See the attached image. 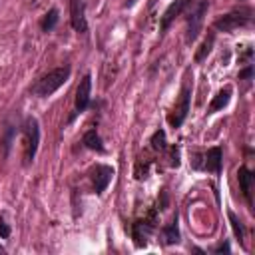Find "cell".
Listing matches in <instances>:
<instances>
[{
  "label": "cell",
  "instance_id": "7a4b0ae2",
  "mask_svg": "<svg viewBox=\"0 0 255 255\" xmlns=\"http://www.w3.org/2000/svg\"><path fill=\"white\" fill-rule=\"evenodd\" d=\"M20 131L24 135V165H30L40 147V124L34 116L24 118L20 124Z\"/></svg>",
  "mask_w": 255,
  "mask_h": 255
},
{
  "label": "cell",
  "instance_id": "9c48e42d",
  "mask_svg": "<svg viewBox=\"0 0 255 255\" xmlns=\"http://www.w3.org/2000/svg\"><path fill=\"white\" fill-rule=\"evenodd\" d=\"M191 2H193V0H173V2L165 8V12L161 14V20H159V32L165 34V32L169 30V26L175 22V18L181 16V14L187 10V6H189Z\"/></svg>",
  "mask_w": 255,
  "mask_h": 255
},
{
  "label": "cell",
  "instance_id": "52a82bcc",
  "mask_svg": "<svg viewBox=\"0 0 255 255\" xmlns=\"http://www.w3.org/2000/svg\"><path fill=\"white\" fill-rule=\"evenodd\" d=\"M90 96H92V74L88 72V74H84V78L80 80V84L76 88V102H74V112L70 116V122L90 108Z\"/></svg>",
  "mask_w": 255,
  "mask_h": 255
},
{
  "label": "cell",
  "instance_id": "603a6c76",
  "mask_svg": "<svg viewBox=\"0 0 255 255\" xmlns=\"http://www.w3.org/2000/svg\"><path fill=\"white\" fill-rule=\"evenodd\" d=\"M171 165L173 167L179 165V149L177 147H171Z\"/></svg>",
  "mask_w": 255,
  "mask_h": 255
},
{
  "label": "cell",
  "instance_id": "ffe728a7",
  "mask_svg": "<svg viewBox=\"0 0 255 255\" xmlns=\"http://www.w3.org/2000/svg\"><path fill=\"white\" fill-rule=\"evenodd\" d=\"M10 235H12V229H10V225L6 223L4 215H0V239H8Z\"/></svg>",
  "mask_w": 255,
  "mask_h": 255
},
{
  "label": "cell",
  "instance_id": "3957f363",
  "mask_svg": "<svg viewBox=\"0 0 255 255\" xmlns=\"http://www.w3.org/2000/svg\"><path fill=\"white\" fill-rule=\"evenodd\" d=\"M209 8V0H197V2H191L187 6V28H185V42L187 44H193L197 38H199V32H201V24H203V16Z\"/></svg>",
  "mask_w": 255,
  "mask_h": 255
},
{
  "label": "cell",
  "instance_id": "5bb4252c",
  "mask_svg": "<svg viewBox=\"0 0 255 255\" xmlns=\"http://www.w3.org/2000/svg\"><path fill=\"white\" fill-rule=\"evenodd\" d=\"M161 235H163V241H165V245H173V243H179V239H181V235H179V215H177V211H175V215H173V219L161 229Z\"/></svg>",
  "mask_w": 255,
  "mask_h": 255
},
{
  "label": "cell",
  "instance_id": "5b68a950",
  "mask_svg": "<svg viewBox=\"0 0 255 255\" xmlns=\"http://www.w3.org/2000/svg\"><path fill=\"white\" fill-rule=\"evenodd\" d=\"M191 90H193V82L187 78L181 86V92H179V98H177V104L173 106V112L167 116V122L173 129L181 128L187 114H189V108H191Z\"/></svg>",
  "mask_w": 255,
  "mask_h": 255
},
{
  "label": "cell",
  "instance_id": "2e32d148",
  "mask_svg": "<svg viewBox=\"0 0 255 255\" xmlns=\"http://www.w3.org/2000/svg\"><path fill=\"white\" fill-rule=\"evenodd\" d=\"M58 20H60V10L54 6V8H50V10L42 16V20H40V28H42V32H52V30L56 28Z\"/></svg>",
  "mask_w": 255,
  "mask_h": 255
},
{
  "label": "cell",
  "instance_id": "7402d4cb",
  "mask_svg": "<svg viewBox=\"0 0 255 255\" xmlns=\"http://www.w3.org/2000/svg\"><path fill=\"white\" fill-rule=\"evenodd\" d=\"M213 253H231V245H229V239H223L215 249Z\"/></svg>",
  "mask_w": 255,
  "mask_h": 255
},
{
  "label": "cell",
  "instance_id": "277c9868",
  "mask_svg": "<svg viewBox=\"0 0 255 255\" xmlns=\"http://www.w3.org/2000/svg\"><path fill=\"white\" fill-rule=\"evenodd\" d=\"M253 22V12L251 8H241V10H233L229 14H223L219 16L215 22H213V30L215 32H233L237 28H243V26H249Z\"/></svg>",
  "mask_w": 255,
  "mask_h": 255
},
{
  "label": "cell",
  "instance_id": "4fadbf2b",
  "mask_svg": "<svg viewBox=\"0 0 255 255\" xmlns=\"http://www.w3.org/2000/svg\"><path fill=\"white\" fill-rule=\"evenodd\" d=\"M231 94H233L231 86H225V88H221V90H219V92L213 96V100H211V104H209V108H207V114H215V112L223 110V108L229 104V100H231Z\"/></svg>",
  "mask_w": 255,
  "mask_h": 255
},
{
  "label": "cell",
  "instance_id": "30bf717a",
  "mask_svg": "<svg viewBox=\"0 0 255 255\" xmlns=\"http://www.w3.org/2000/svg\"><path fill=\"white\" fill-rule=\"evenodd\" d=\"M70 24L74 32L88 34V18H86V2L84 0H70Z\"/></svg>",
  "mask_w": 255,
  "mask_h": 255
},
{
  "label": "cell",
  "instance_id": "8fae6325",
  "mask_svg": "<svg viewBox=\"0 0 255 255\" xmlns=\"http://www.w3.org/2000/svg\"><path fill=\"white\" fill-rule=\"evenodd\" d=\"M237 179H239V187H241V193H243L247 205L253 209V185H255V175H253V171H251L247 165H241L239 171H237Z\"/></svg>",
  "mask_w": 255,
  "mask_h": 255
},
{
  "label": "cell",
  "instance_id": "ba28073f",
  "mask_svg": "<svg viewBox=\"0 0 255 255\" xmlns=\"http://www.w3.org/2000/svg\"><path fill=\"white\" fill-rule=\"evenodd\" d=\"M114 175H116V169H114L112 165L96 163V165L92 167V171H90V179H92V183H94V193H96V195H102V193L108 189V185L112 183Z\"/></svg>",
  "mask_w": 255,
  "mask_h": 255
},
{
  "label": "cell",
  "instance_id": "8992f818",
  "mask_svg": "<svg viewBox=\"0 0 255 255\" xmlns=\"http://www.w3.org/2000/svg\"><path fill=\"white\" fill-rule=\"evenodd\" d=\"M193 167L195 169H203V171H211V173H215L219 177L221 171H223V147L221 145H213L203 155L197 153L195 159H193Z\"/></svg>",
  "mask_w": 255,
  "mask_h": 255
},
{
  "label": "cell",
  "instance_id": "ac0fdd59",
  "mask_svg": "<svg viewBox=\"0 0 255 255\" xmlns=\"http://www.w3.org/2000/svg\"><path fill=\"white\" fill-rule=\"evenodd\" d=\"M213 42H215V34L211 32L205 40H203V44L199 46V50L195 52V62H203L205 60V56L211 52V48H213Z\"/></svg>",
  "mask_w": 255,
  "mask_h": 255
},
{
  "label": "cell",
  "instance_id": "d6986e66",
  "mask_svg": "<svg viewBox=\"0 0 255 255\" xmlns=\"http://www.w3.org/2000/svg\"><path fill=\"white\" fill-rule=\"evenodd\" d=\"M149 143H151V147H153V149H165V147H167V143H165V131H163V129L153 131V135H151Z\"/></svg>",
  "mask_w": 255,
  "mask_h": 255
},
{
  "label": "cell",
  "instance_id": "6da1fadb",
  "mask_svg": "<svg viewBox=\"0 0 255 255\" xmlns=\"http://www.w3.org/2000/svg\"><path fill=\"white\" fill-rule=\"evenodd\" d=\"M70 74H72V66L70 64H62V66L50 70L48 74H44L42 78L36 80V84L32 86V94L38 96V98L52 96L56 90H60L70 80Z\"/></svg>",
  "mask_w": 255,
  "mask_h": 255
},
{
  "label": "cell",
  "instance_id": "9a60e30c",
  "mask_svg": "<svg viewBox=\"0 0 255 255\" xmlns=\"http://www.w3.org/2000/svg\"><path fill=\"white\" fill-rule=\"evenodd\" d=\"M82 143H84V147H88V149H92V151H98V153H104V151H106L104 141H102V137H100V133H98L96 128H90V129L82 135Z\"/></svg>",
  "mask_w": 255,
  "mask_h": 255
},
{
  "label": "cell",
  "instance_id": "44dd1931",
  "mask_svg": "<svg viewBox=\"0 0 255 255\" xmlns=\"http://www.w3.org/2000/svg\"><path fill=\"white\" fill-rule=\"evenodd\" d=\"M253 78V64H245L243 70H239V80H251Z\"/></svg>",
  "mask_w": 255,
  "mask_h": 255
},
{
  "label": "cell",
  "instance_id": "7c38bea8",
  "mask_svg": "<svg viewBox=\"0 0 255 255\" xmlns=\"http://www.w3.org/2000/svg\"><path fill=\"white\" fill-rule=\"evenodd\" d=\"M18 131H20V126H16V124H6L4 131H2V137H0L2 157H8V153H10V149H12V143H14V137H16Z\"/></svg>",
  "mask_w": 255,
  "mask_h": 255
},
{
  "label": "cell",
  "instance_id": "d4e9b609",
  "mask_svg": "<svg viewBox=\"0 0 255 255\" xmlns=\"http://www.w3.org/2000/svg\"><path fill=\"white\" fill-rule=\"evenodd\" d=\"M155 2H157V0H151V2H149V6H153V4H155Z\"/></svg>",
  "mask_w": 255,
  "mask_h": 255
},
{
  "label": "cell",
  "instance_id": "e0dca14e",
  "mask_svg": "<svg viewBox=\"0 0 255 255\" xmlns=\"http://www.w3.org/2000/svg\"><path fill=\"white\" fill-rule=\"evenodd\" d=\"M227 217H229V221H231V229H233V235L243 243V239H245V227H243V223H241V219L237 217V213L235 211H227Z\"/></svg>",
  "mask_w": 255,
  "mask_h": 255
},
{
  "label": "cell",
  "instance_id": "cb8c5ba5",
  "mask_svg": "<svg viewBox=\"0 0 255 255\" xmlns=\"http://www.w3.org/2000/svg\"><path fill=\"white\" fill-rule=\"evenodd\" d=\"M0 253H6V249H4V247H2V245H0Z\"/></svg>",
  "mask_w": 255,
  "mask_h": 255
}]
</instances>
